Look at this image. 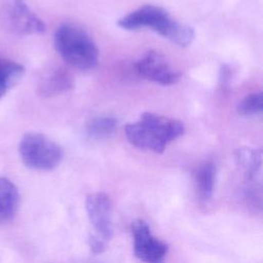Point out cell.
Here are the masks:
<instances>
[{
  "label": "cell",
  "instance_id": "cell-1",
  "mask_svg": "<svg viewBox=\"0 0 263 263\" xmlns=\"http://www.w3.org/2000/svg\"><path fill=\"white\" fill-rule=\"evenodd\" d=\"M124 132L126 139L135 147L162 153L171 142L184 134L185 126L178 119L145 112L138 121L127 123Z\"/></svg>",
  "mask_w": 263,
  "mask_h": 263
},
{
  "label": "cell",
  "instance_id": "cell-2",
  "mask_svg": "<svg viewBox=\"0 0 263 263\" xmlns=\"http://www.w3.org/2000/svg\"><path fill=\"white\" fill-rule=\"evenodd\" d=\"M117 25L124 30L149 28L179 46L189 45L194 38V31L190 26L175 20L157 5H143L119 18Z\"/></svg>",
  "mask_w": 263,
  "mask_h": 263
},
{
  "label": "cell",
  "instance_id": "cell-3",
  "mask_svg": "<svg viewBox=\"0 0 263 263\" xmlns=\"http://www.w3.org/2000/svg\"><path fill=\"white\" fill-rule=\"evenodd\" d=\"M54 47L69 65L80 70L92 69L99 62V49L82 29L65 24L54 34Z\"/></svg>",
  "mask_w": 263,
  "mask_h": 263
},
{
  "label": "cell",
  "instance_id": "cell-4",
  "mask_svg": "<svg viewBox=\"0 0 263 263\" xmlns=\"http://www.w3.org/2000/svg\"><path fill=\"white\" fill-rule=\"evenodd\" d=\"M18 151L24 164L36 171H51L63 159L62 148L51 139L38 133L24 135Z\"/></svg>",
  "mask_w": 263,
  "mask_h": 263
},
{
  "label": "cell",
  "instance_id": "cell-5",
  "mask_svg": "<svg viewBox=\"0 0 263 263\" xmlns=\"http://www.w3.org/2000/svg\"><path fill=\"white\" fill-rule=\"evenodd\" d=\"M85 209L93 229L89 247L92 253H102L112 236V202L105 193H92L86 197Z\"/></svg>",
  "mask_w": 263,
  "mask_h": 263
},
{
  "label": "cell",
  "instance_id": "cell-6",
  "mask_svg": "<svg viewBox=\"0 0 263 263\" xmlns=\"http://www.w3.org/2000/svg\"><path fill=\"white\" fill-rule=\"evenodd\" d=\"M0 25L16 35H37L45 31L44 23L25 0H5L0 7Z\"/></svg>",
  "mask_w": 263,
  "mask_h": 263
},
{
  "label": "cell",
  "instance_id": "cell-7",
  "mask_svg": "<svg viewBox=\"0 0 263 263\" xmlns=\"http://www.w3.org/2000/svg\"><path fill=\"white\" fill-rule=\"evenodd\" d=\"M134 253L144 263H164L168 246L155 237L149 225L143 220H137L132 225Z\"/></svg>",
  "mask_w": 263,
  "mask_h": 263
},
{
  "label": "cell",
  "instance_id": "cell-8",
  "mask_svg": "<svg viewBox=\"0 0 263 263\" xmlns=\"http://www.w3.org/2000/svg\"><path fill=\"white\" fill-rule=\"evenodd\" d=\"M137 72L144 78L161 85H172L177 83L181 74L174 69L164 59V57L155 51H148L142 59L136 63Z\"/></svg>",
  "mask_w": 263,
  "mask_h": 263
},
{
  "label": "cell",
  "instance_id": "cell-9",
  "mask_svg": "<svg viewBox=\"0 0 263 263\" xmlns=\"http://www.w3.org/2000/svg\"><path fill=\"white\" fill-rule=\"evenodd\" d=\"M74 87V79L64 68H55L45 72L37 83V93L44 98L54 97Z\"/></svg>",
  "mask_w": 263,
  "mask_h": 263
},
{
  "label": "cell",
  "instance_id": "cell-10",
  "mask_svg": "<svg viewBox=\"0 0 263 263\" xmlns=\"http://www.w3.org/2000/svg\"><path fill=\"white\" fill-rule=\"evenodd\" d=\"M20 193L16 186L6 178H0V224L11 220L17 212Z\"/></svg>",
  "mask_w": 263,
  "mask_h": 263
},
{
  "label": "cell",
  "instance_id": "cell-11",
  "mask_svg": "<svg viewBox=\"0 0 263 263\" xmlns=\"http://www.w3.org/2000/svg\"><path fill=\"white\" fill-rule=\"evenodd\" d=\"M25 68L9 59L0 58V99L23 77Z\"/></svg>",
  "mask_w": 263,
  "mask_h": 263
},
{
  "label": "cell",
  "instance_id": "cell-12",
  "mask_svg": "<svg viewBox=\"0 0 263 263\" xmlns=\"http://www.w3.org/2000/svg\"><path fill=\"white\" fill-rule=\"evenodd\" d=\"M216 181V166L213 162H204L195 173V184L198 197L202 201L209 200L214 191Z\"/></svg>",
  "mask_w": 263,
  "mask_h": 263
},
{
  "label": "cell",
  "instance_id": "cell-13",
  "mask_svg": "<svg viewBox=\"0 0 263 263\" xmlns=\"http://www.w3.org/2000/svg\"><path fill=\"white\" fill-rule=\"evenodd\" d=\"M117 127V119L112 116H99L92 118L87 126L86 130L90 137L104 138L111 135Z\"/></svg>",
  "mask_w": 263,
  "mask_h": 263
},
{
  "label": "cell",
  "instance_id": "cell-14",
  "mask_svg": "<svg viewBox=\"0 0 263 263\" xmlns=\"http://www.w3.org/2000/svg\"><path fill=\"white\" fill-rule=\"evenodd\" d=\"M263 108V96L261 91L252 92L246 96L238 104L237 111L245 116L261 113Z\"/></svg>",
  "mask_w": 263,
  "mask_h": 263
}]
</instances>
